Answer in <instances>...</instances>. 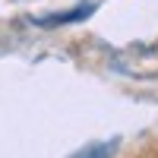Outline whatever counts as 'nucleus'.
I'll return each instance as SVG.
<instances>
[{"instance_id":"nucleus-1","label":"nucleus","mask_w":158,"mask_h":158,"mask_svg":"<svg viewBox=\"0 0 158 158\" xmlns=\"http://www.w3.org/2000/svg\"><path fill=\"white\" fill-rule=\"evenodd\" d=\"M95 13V3H79L73 10H63V13H51V16H38L35 25H44V29H54V25H70V22H82Z\"/></svg>"},{"instance_id":"nucleus-2","label":"nucleus","mask_w":158,"mask_h":158,"mask_svg":"<svg viewBox=\"0 0 158 158\" xmlns=\"http://www.w3.org/2000/svg\"><path fill=\"white\" fill-rule=\"evenodd\" d=\"M114 152H117V139H111V142H92V146L73 152L70 158H114Z\"/></svg>"}]
</instances>
